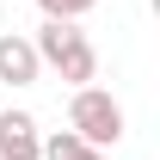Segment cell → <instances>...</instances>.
I'll return each instance as SVG.
<instances>
[{
    "mask_svg": "<svg viewBox=\"0 0 160 160\" xmlns=\"http://www.w3.org/2000/svg\"><path fill=\"white\" fill-rule=\"evenodd\" d=\"M31 49H37V62H43V68H56L74 92L99 80V49L86 43V31H80V25H56V19H43V31L31 37Z\"/></svg>",
    "mask_w": 160,
    "mask_h": 160,
    "instance_id": "cell-1",
    "label": "cell"
},
{
    "mask_svg": "<svg viewBox=\"0 0 160 160\" xmlns=\"http://www.w3.org/2000/svg\"><path fill=\"white\" fill-rule=\"evenodd\" d=\"M68 129H74L86 148H117L123 142V105L105 92V86H80L74 99H68Z\"/></svg>",
    "mask_w": 160,
    "mask_h": 160,
    "instance_id": "cell-2",
    "label": "cell"
},
{
    "mask_svg": "<svg viewBox=\"0 0 160 160\" xmlns=\"http://www.w3.org/2000/svg\"><path fill=\"white\" fill-rule=\"evenodd\" d=\"M0 160H43V129L31 111H0Z\"/></svg>",
    "mask_w": 160,
    "mask_h": 160,
    "instance_id": "cell-3",
    "label": "cell"
},
{
    "mask_svg": "<svg viewBox=\"0 0 160 160\" xmlns=\"http://www.w3.org/2000/svg\"><path fill=\"white\" fill-rule=\"evenodd\" d=\"M37 74H43V62L31 49V37L0 31V86H37Z\"/></svg>",
    "mask_w": 160,
    "mask_h": 160,
    "instance_id": "cell-4",
    "label": "cell"
},
{
    "mask_svg": "<svg viewBox=\"0 0 160 160\" xmlns=\"http://www.w3.org/2000/svg\"><path fill=\"white\" fill-rule=\"evenodd\" d=\"M43 160H105V154L86 148L74 129H56V136H43Z\"/></svg>",
    "mask_w": 160,
    "mask_h": 160,
    "instance_id": "cell-5",
    "label": "cell"
},
{
    "mask_svg": "<svg viewBox=\"0 0 160 160\" xmlns=\"http://www.w3.org/2000/svg\"><path fill=\"white\" fill-rule=\"evenodd\" d=\"M43 6V19H56V25H74V19H86L99 0H37Z\"/></svg>",
    "mask_w": 160,
    "mask_h": 160,
    "instance_id": "cell-6",
    "label": "cell"
}]
</instances>
